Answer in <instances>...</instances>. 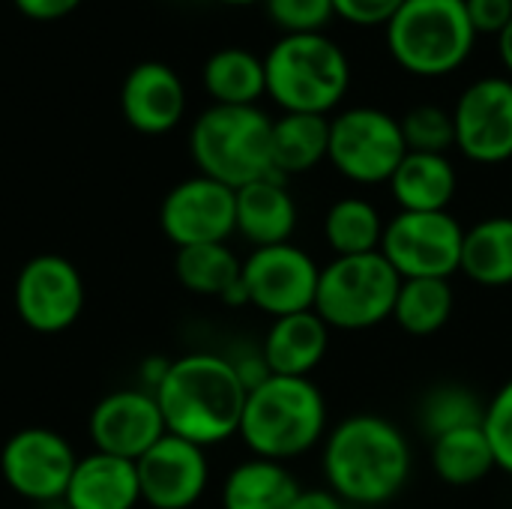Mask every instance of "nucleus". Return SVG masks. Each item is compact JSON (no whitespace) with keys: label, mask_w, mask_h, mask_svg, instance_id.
<instances>
[{"label":"nucleus","mask_w":512,"mask_h":509,"mask_svg":"<svg viewBox=\"0 0 512 509\" xmlns=\"http://www.w3.org/2000/svg\"><path fill=\"white\" fill-rule=\"evenodd\" d=\"M498 54H501V63L507 66V72L512 75V21L504 27V33L498 36Z\"/></svg>","instance_id":"4c0bfd02"},{"label":"nucleus","mask_w":512,"mask_h":509,"mask_svg":"<svg viewBox=\"0 0 512 509\" xmlns=\"http://www.w3.org/2000/svg\"><path fill=\"white\" fill-rule=\"evenodd\" d=\"M330 120L324 114H282L273 120V168L279 177L306 174L327 159Z\"/></svg>","instance_id":"393cba45"},{"label":"nucleus","mask_w":512,"mask_h":509,"mask_svg":"<svg viewBox=\"0 0 512 509\" xmlns=\"http://www.w3.org/2000/svg\"><path fill=\"white\" fill-rule=\"evenodd\" d=\"M321 468L327 489L348 507H381L411 477V444L387 417L354 414L324 438Z\"/></svg>","instance_id":"f03ea898"},{"label":"nucleus","mask_w":512,"mask_h":509,"mask_svg":"<svg viewBox=\"0 0 512 509\" xmlns=\"http://www.w3.org/2000/svg\"><path fill=\"white\" fill-rule=\"evenodd\" d=\"M456 297L450 279H402L393 321L411 336H435L453 318Z\"/></svg>","instance_id":"cd10ccee"},{"label":"nucleus","mask_w":512,"mask_h":509,"mask_svg":"<svg viewBox=\"0 0 512 509\" xmlns=\"http://www.w3.org/2000/svg\"><path fill=\"white\" fill-rule=\"evenodd\" d=\"M63 504L66 509H135L141 504L135 462L93 450L78 459Z\"/></svg>","instance_id":"6ab92c4d"},{"label":"nucleus","mask_w":512,"mask_h":509,"mask_svg":"<svg viewBox=\"0 0 512 509\" xmlns=\"http://www.w3.org/2000/svg\"><path fill=\"white\" fill-rule=\"evenodd\" d=\"M174 273L189 294L225 300L243 279V261L228 249V243L183 246L177 249Z\"/></svg>","instance_id":"a878e982"},{"label":"nucleus","mask_w":512,"mask_h":509,"mask_svg":"<svg viewBox=\"0 0 512 509\" xmlns=\"http://www.w3.org/2000/svg\"><path fill=\"white\" fill-rule=\"evenodd\" d=\"M405 153L408 144L402 135V123L381 108L357 105L330 120L327 162L351 183H390Z\"/></svg>","instance_id":"6e6552de"},{"label":"nucleus","mask_w":512,"mask_h":509,"mask_svg":"<svg viewBox=\"0 0 512 509\" xmlns=\"http://www.w3.org/2000/svg\"><path fill=\"white\" fill-rule=\"evenodd\" d=\"M465 0H405L387 24V48L393 60L420 78L456 72L474 51Z\"/></svg>","instance_id":"423d86ee"},{"label":"nucleus","mask_w":512,"mask_h":509,"mask_svg":"<svg viewBox=\"0 0 512 509\" xmlns=\"http://www.w3.org/2000/svg\"><path fill=\"white\" fill-rule=\"evenodd\" d=\"M402 135L408 150L414 153H444L456 147V123L453 111L441 105H417L402 120Z\"/></svg>","instance_id":"7c9ffc66"},{"label":"nucleus","mask_w":512,"mask_h":509,"mask_svg":"<svg viewBox=\"0 0 512 509\" xmlns=\"http://www.w3.org/2000/svg\"><path fill=\"white\" fill-rule=\"evenodd\" d=\"M258 459L288 462L327 438V402L312 378L270 375L249 390L240 432Z\"/></svg>","instance_id":"7ed1b4c3"},{"label":"nucleus","mask_w":512,"mask_h":509,"mask_svg":"<svg viewBox=\"0 0 512 509\" xmlns=\"http://www.w3.org/2000/svg\"><path fill=\"white\" fill-rule=\"evenodd\" d=\"M120 108L135 132L165 135L186 114V87L168 63L144 60L129 69L120 87Z\"/></svg>","instance_id":"f3484780"},{"label":"nucleus","mask_w":512,"mask_h":509,"mask_svg":"<svg viewBox=\"0 0 512 509\" xmlns=\"http://www.w3.org/2000/svg\"><path fill=\"white\" fill-rule=\"evenodd\" d=\"M234 192H237V234H243L255 249L291 243L297 231V201L288 192L285 177L270 174Z\"/></svg>","instance_id":"aec40b11"},{"label":"nucleus","mask_w":512,"mask_h":509,"mask_svg":"<svg viewBox=\"0 0 512 509\" xmlns=\"http://www.w3.org/2000/svg\"><path fill=\"white\" fill-rule=\"evenodd\" d=\"M495 468L498 465L483 426L459 429L432 441V471L453 489L477 486Z\"/></svg>","instance_id":"bb28decb"},{"label":"nucleus","mask_w":512,"mask_h":509,"mask_svg":"<svg viewBox=\"0 0 512 509\" xmlns=\"http://www.w3.org/2000/svg\"><path fill=\"white\" fill-rule=\"evenodd\" d=\"M405 0H333L336 15L357 27H387Z\"/></svg>","instance_id":"72a5a7b5"},{"label":"nucleus","mask_w":512,"mask_h":509,"mask_svg":"<svg viewBox=\"0 0 512 509\" xmlns=\"http://www.w3.org/2000/svg\"><path fill=\"white\" fill-rule=\"evenodd\" d=\"M471 27L480 33L501 36L504 27L512 21V0H465Z\"/></svg>","instance_id":"f704fd0d"},{"label":"nucleus","mask_w":512,"mask_h":509,"mask_svg":"<svg viewBox=\"0 0 512 509\" xmlns=\"http://www.w3.org/2000/svg\"><path fill=\"white\" fill-rule=\"evenodd\" d=\"M459 189L453 162L444 153H414L408 150L390 177V192L399 210L408 213H441L450 207Z\"/></svg>","instance_id":"412c9836"},{"label":"nucleus","mask_w":512,"mask_h":509,"mask_svg":"<svg viewBox=\"0 0 512 509\" xmlns=\"http://www.w3.org/2000/svg\"><path fill=\"white\" fill-rule=\"evenodd\" d=\"M267 96L285 114L333 111L351 87V60L324 33L282 36L264 57Z\"/></svg>","instance_id":"39448f33"},{"label":"nucleus","mask_w":512,"mask_h":509,"mask_svg":"<svg viewBox=\"0 0 512 509\" xmlns=\"http://www.w3.org/2000/svg\"><path fill=\"white\" fill-rule=\"evenodd\" d=\"M264 6H267L270 21L285 36L321 33L333 21V15H336L333 0H264Z\"/></svg>","instance_id":"2f4dec72"},{"label":"nucleus","mask_w":512,"mask_h":509,"mask_svg":"<svg viewBox=\"0 0 512 509\" xmlns=\"http://www.w3.org/2000/svg\"><path fill=\"white\" fill-rule=\"evenodd\" d=\"M483 417L486 405L465 384H438L420 402V429L429 441L459 429L483 426Z\"/></svg>","instance_id":"c756f323"},{"label":"nucleus","mask_w":512,"mask_h":509,"mask_svg":"<svg viewBox=\"0 0 512 509\" xmlns=\"http://www.w3.org/2000/svg\"><path fill=\"white\" fill-rule=\"evenodd\" d=\"M402 276L381 252L336 255L321 267L315 312L333 330H369L393 318Z\"/></svg>","instance_id":"0eeeda50"},{"label":"nucleus","mask_w":512,"mask_h":509,"mask_svg":"<svg viewBox=\"0 0 512 509\" xmlns=\"http://www.w3.org/2000/svg\"><path fill=\"white\" fill-rule=\"evenodd\" d=\"M201 81L213 105H255L267 93L264 57L246 48H219L207 57Z\"/></svg>","instance_id":"5701e85b"},{"label":"nucleus","mask_w":512,"mask_h":509,"mask_svg":"<svg viewBox=\"0 0 512 509\" xmlns=\"http://www.w3.org/2000/svg\"><path fill=\"white\" fill-rule=\"evenodd\" d=\"M138 486L141 501L153 509H189L195 507L207 489L210 465L204 456V447L177 438L162 435L138 462Z\"/></svg>","instance_id":"2eb2a0df"},{"label":"nucleus","mask_w":512,"mask_h":509,"mask_svg":"<svg viewBox=\"0 0 512 509\" xmlns=\"http://www.w3.org/2000/svg\"><path fill=\"white\" fill-rule=\"evenodd\" d=\"M456 147L477 165L512 159V78L489 75L468 84L453 108Z\"/></svg>","instance_id":"4468645a"},{"label":"nucleus","mask_w":512,"mask_h":509,"mask_svg":"<svg viewBox=\"0 0 512 509\" xmlns=\"http://www.w3.org/2000/svg\"><path fill=\"white\" fill-rule=\"evenodd\" d=\"M12 3L30 21H60L81 6V0H12Z\"/></svg>","instance_id":"c9c22d12"},{"label":"nucleus","mask_w":512,"mask_h":509,"mask_svg":"<svg viewBox=\"0 0 512 509\" xmlns=\"http://www.w3.org/2000/svg\"><path fill=\"white\" fill-rule=\"evenodd\" d=\"M168 435L153 390H114L90 411V438L99 453L138 462Z\"/></svg>","instance_id":"dca6fc26"},{"label":"nucleus","mask_w":512,"mask_h":509,"mask_svg":"<svg viewBox=\"0 0 512 509\" xmlns=\"http://www.w3.org/2000/svg\"><path fill=\"white\" fill-rule=\"evenodd\" d=\"M153 396L171 435L210 447L240 432L249 390L228 357L198 351L168 360Z\"/></svg>","instance_id":"f257e3e1"},{"label":"nucleus","mask_w":512,"mask_h":509,"mask_svg":"<svg viewBox=\"0 0 512 509\" xmlns=\"http://www.w3.org/2000/svg\"><path fill=\"white\" fill-rule=\"evenodd\" d=\"M483 432L489 438L495 465L512 477V378L486 405Z\"/></svg>","instance_id":"473e14b6"},{"label":"nucleus","mask_w":512,"mask_h":509,"mask_svg":"<svg viewBox=\"0 0 512 509\" xmlns=\"http://www.w3.org/2000/svg\"><path fill=\"white\" fill-rule=\"evenodd\" d=\"M84 309V279L63 255L30 258L15 279V312L36 333L69 330Z\"/></svg>","instance_id":"f8f14e48"},{"label":"nucleus","mask_w":512,"mask_h":509,"mask_svg":"<svg viewBox=\"0 0 512 509\" xmlns=\"http://www.w3.org/2000/svg\"><path fill=\"white\" fill-rule=\"evenodd\" d=\"M300 492L303 489L285 462L255 456L228 474L222 486V509H294Z\"/></svg>","instance_id":"4be33fe9"},{"label":"nucleus","mask_w":512,"mask_h":509,"mask_svg":"<svg viewBox=\"0 0 512 509\" xmlns=\"http://www.w3.org/2000/svg\"><path fill=\"white\" fill-rule=\"evenodd\" d=\"M78 456L72 444L54 429L30 426L15 432L0 453V474L6 486L36 504L63 501Z\"/></svg>","instance_id":"9b49d317"},{"label":"nucleus","mask_w":512,"mask_h":509,"mask_svg":"<svg viewBox=\"0 0 512 509\" xmlns=\"http://www.w3.org/2000/svg\"><path fill=\"white\" fill-rule=\"evenodd\" d=\"M462 246L465 228L450 210H399L384 225L381 255L402 279H450L456 270H462Z\"/></svg>","instance_id":"1a4fd4ad"},{"label":"nucleus","mask_w":512,"mask_h":509,"mask_svg":"<svg viewBox=\"0 0 512 509\" xmlns=\"http://www.w3.org/2000/svg\"><path fill=\"white\" fill-rule=\"evenodd\" d=\"M327 348H330V327L321 321L315 309L273 318L261 342V354L270 375H285V378H309L324 363Z\"/></svg>","instance_id":"a211bd4d"},{"label":"nucleus","mask_w":512,"mask_h":509,"mask_svg":"<svg viewBox=\"0 0 512 509\" xmlns=\"http://www.w3.org/2000/svg\"><path fill=\"white\" fill-rule=\"evenodd\" d=\"M384 219L366 198H339L324 216V237L336 255H369L381 252Z\"/></svg>","instance_id":"c85d7f7f"},{"label":"nucleus","mask_w":512,"mask_h":509,"mask_svg":"<svg viewBox=\"0 0 512 509\" xmlns=\"http://www.w3.org/2000/svg\"><path fill=\"white\" fill-rule=\"evenodd\" d=\"M294 509H348V504L330 489H303Z\"/></svg>","instance_id":"e433bc0d"},{"label":"nucleus","mask_w":512,"mask_h":509,"mask_svg":"<svg viewBox=\"0 0 512 509\" xmlns=\"http://www.w3.org/2000/svg\"><path fill=\"white\" fill-rule=\"evenodd\" d=\"M462 270L483 288L512 285V216H489L465 231Z\"/></svg>","instance_id":"b1692460"},{"label":"nucleus","mask_w":512,"mask_h":509,"mask_svg":"<svg viewBox=\"0 0 512 509\" xmlns=\"http://www.w3.org/2000/svg\"><path fill=\"white\" fill-rule=\"evenodd\" d=\"M198 171L231 189L276 174L273 120L258 105H210L189 132Z\"/></svg>","instance_id":"20e7f679"},{"label":"nucleus","mask_w":512,"mask_h":509,"mask_svg":"<svg viewBox=\"0 0 512 509\" xmlns=\"http://www.w3.org/2000/svg\"><path fill=\"white\" fill-rule=\"evenodd\" d=\"M159 225L177 249L225 243L237 231V192L204 174L189 177L165 195Z\"/></svg>","instance_id":"ddd939ff"},{"label":"nucleus","mask_w":512,"mask_h":509,"mask_svg":"<svg viewBox=\"0 0 512 509\" xmlns=\"http://www.w3.org/2000/svg\"><path fill=\"white\" fill-rule=\"evenodd\" d=\"M219 3H228V6H249V3H264V0H219Z\"/></svg>","instance_id":"58836bf2"},{"label":"nucleus","mask_w":512,"mask_h":509,"mask_svg":"<svg viewBox=\"0 0 512 509\" xmlns=\"http://www.w3.org/2000/svg\"><path fill=\"white\" fill-rule=\"evenodd\" d=\"M318 279L321 267L306 249L294 243L252 249V255L243 261V288L249 306L273 318L312 312Z\"/></svg>","instance_id":"9d476101"}]
</instances>
